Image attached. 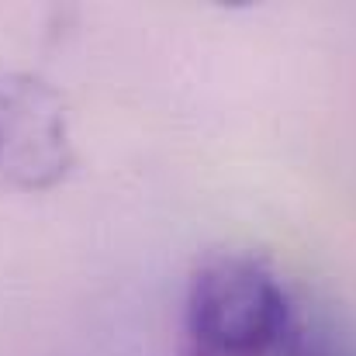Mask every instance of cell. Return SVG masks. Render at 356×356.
I'll return each instance as SVG.
<instances>
[{"mask_svg":"<svg viewBox=\"0 0 356 356\" xmlns=\"http://www.w3.org/2000/svg\"><path fill=\"white\" fill-rule=\"evenodd\" d=\"M180 356H315L280 277L252 256L208 259L184 298Z\"/></svg>","mask_w":356,"mask_h":356,"instance_id":"cell-1","label":"cell"},{"mask_svg":"<svg viewBox=\"0 0 356 356\" xmlns=\"http://www.w3.org/2000/svg\"><path fill=\"white\" fill-rule=\"evenodd\" d=\"M76 163L59 90L31 73H0V184L49 191Z\"/></svg>","mask_w":356,"mask_h":356,"instance_id":"cell-2","label":"cell"}]
</instances>
